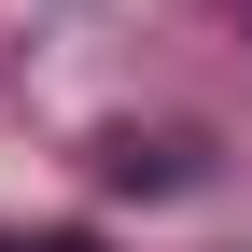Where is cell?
Segmentation results:
<instances>
[{"label": "cell", "instance_id": "6da1fadb", "mask_svg": "<svg viewBox=\"0 0 252 252\" xmlns=\"http://www.w3.org/2000/svg\"><path fill=\"white\" fill-rule=\"evenodd\" d=\"M42 252H84V238H42Z\"/></svg>", "mask_w": 252, "mask_h": 252}, {"label": "cell", "instance_id": "7a4b0ae2", "mask_svg": "<svg viewBox=\"0 0 252 252\" xmlns=\"http://www.w3.org/2000/svg\"><path fill=\"white\" fill-rule=\"evenodd\" d=\"M0 252H14V238H0Z\"/></svg>", "mask_w": 252, "mask_h": 252}]
</instances>
